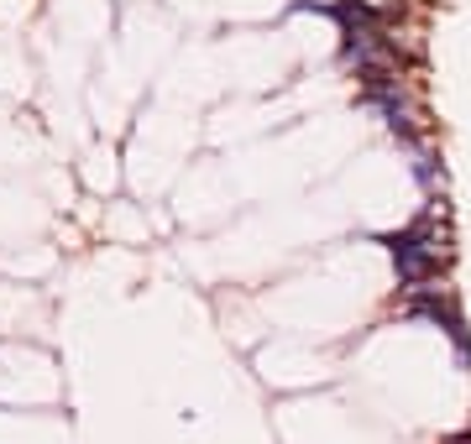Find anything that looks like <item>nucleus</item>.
Returning <instances> with one entry per match:
<instances>
[{
	"label": "nucleus",
	"instance_id": "f257e3e1",
	"mask_svg": "<svg viewBox=\"0 0 471 444\" xmlns=\"http://www.w3.org/2000/svg\"><path fill=\"white\" fill-rule=\"evenodd\" d=\"M393 257V277H398V298L419 293L430 283H450V266H456V231H450V205L445 194L424 199V209L408 220L404 231H388L377 236Z\"/></svg>",
	"mask_w": 471,
	"mask_h": 444
},
{
	"label": "nucleus",
	"instance_id": "f03ea898",
	"mask_svg": "<svg viewBox=\"0 0 471 444\" xmlns=\"http://www.w3.org/2000/svg\"><path fill=\"white\" fill-rule=\"evenodd\" d=\"M440 444H471V423H467V429H461V434H445V440H440Z\"/></svg>",
	"mask_w": 471,
	"mask_h": 444
}]
</instances>
